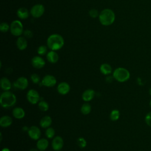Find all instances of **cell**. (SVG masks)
I'll return each instance as SVG.
<instances>
[{
	"instance_id": "obj_6",
	"label": "cell",
	"mask_w": 151,
	"mask_h": 151,
	"mask_svg": "<svg viewBox=\"0 0 151 151\" xmlns=\"http://www.w3.org/2000/svg\"><path fill=\"white\" fill-rule=\"evenodd\" d=\"M44 11L45 8L43 5L40 4H35L31 8L30 14L34 18H40L44 14Z\"/></svg>"
},
{
	"instance_id": "obj_24",
	"label": "cell",
	"mask_w": 151,
	"mask_h": 151,
	"mask_svg": "<svg viewBox=\"0 0 151 151\" xmlns=\"http://www.w3.org/2000/svg\"><path fill=\"white\" fill-rule=\"evenodd\" d=\"M91 105L87 103H84L81 107V112L84 115L88 114L91 112Z\"/></svg>"
},
{
	"instance_id": "obj_28",
	"label": "cell",
	"mask_w": 151,
	"mask_h": 151,
	"mask_svg": "<svg viewBox=\"0 0 151 151\" xmlns=\"http://www.w3.org/2000/svg\"><path fill=\"white\" fill-rule=\"evenodd\" d=\"M9 29H10V27L8 23L2 22L0 24V30L2 32L5 33V32H8L9 31Z\"/></svg>"
},
{
	"instance_id": "obj_31",
	"label": "cell",
	"mask_w": 151,
	"mask_h": 151,
	"mask_svg": "<svg viewBox=\"0 0 151 151\" xmlns=\"http://www.w3.org/2000/svg\"><path fill=\"white\" fill-rule=\"evenodd\" d=\"M31 80L34 84H38L40 81V77L36 73H33L31 76Z\"/></svg>"
},
{
	"instance_id": "obj_7",
	"label": "cell",
	"mask_w": 151,
	"mask_h": 151,
	"mask_svg": "<svg viewBox=\"0 0 151 151\" xmlns=\"http://www.w3.org/2000/svg\"><path fill=\"white\" fill-rule=\"evenodd\" d=\"M27 99L30 103L35 104L40 101V97L37 91L34 89H31L27 93Z\"/></svg>"
},
{
	"instance_id": "obj_30",
	"label": "cell",
	"mask_w": 151,
	"mask_h": 151,
	"mask_svg": "<svg viewBox=\"0 0 151 151\" xmlns=\"http://www.w3.org/2000/svg\"><path fill=\"white\" fill-rule=\"evenodd\" d=\"M37 52L40 55H43L47 52V47L45 45H40L37 49Z\"/></svg>"
},
{
	"instance_id": "obj_12",
	"label": "cell",
	"mask_w": 151,
	"mask_h": 151,
	"mask_svg": "<svg viewBox=\"0 0 151 151\" xmlns=\"http://www.w3.org/2000/svg\"><path fill=\"white\" fill-rule=\"evenodd\" d=\"M31 64L33 67L37 69H40L44 67L45 64V61L40 56H34L31 59Z\"/></svg>"
},
{
	"instance_id": "obj_19",
	"label": "cell",
	"mask_w": 151,
	"mask_h": 151,
	"mask_svg": "<svg viewBox=\"0 0 151 151\" xmlns=\"http://www.w3.org/2000/svg\"><path fill=\"white\" fill-rule=\"evenodd\" d=\"M12 123V119L8 116H3L0 119V126L2 127L10 126Z\"/></svg>"
},
{
	"instance_id": "obj_25",
	"label": "cell",
	"mask_w": 151,
	"mask_h": 151,
	"mask_svg": "<svg viewBox=\"0 0 151 151\" xmlns=\"http://www.w3.org/2000/svg\"><path fill=\"white\" fill-rule=\"evenodd\" d=\"M120 115V113L119 110L117 109H114L111 111L110 114V118L112 121H116L119 119Z\"/></svg>"
},
{
	"instance_id": "obj_18",
	"label": "cell",
	"mask_w": 151,
	"mask_h": 151,
	"mask_svg": "<svg viewBox=\"0 0 151 151\" xmlns=\"http://www.w3.org/2000/svg\"><path fill=\"white\" fill-rule=\"evenodd\" d=\"M25 111L24 110L19 107H15L13 109L12 115L13 116L17 119H21L25 116Z\"/></svg>"
},
{
	"instance_id": "obj_3",
	"label": "cell",
	"mask_w": 151,
	"mask_h": 151,
	"mask_svg": "<svg viewBox=\"0 0 151 151\" xmlns=\"http://www.w3.org/2000/svg\"><path fill=\"white\" fill-rule=\"evenodd\" d=\"M99 19L101 25L104 26L110 25L113 24L115 20L114 12L110 9H104L99 14Z\"/></svg>"
},
{
	"instance_id": "obj_37",
	"label": "cell",
	"mask_w": 151,
	"mask_h": 151,
	"mask_svg": "<svg viewBox=\"0 0 151 151\" xmlns=\"http://www.w3.org/2000/svg\"><path fill=\"white\" fill-rule=\"evenodd\" d=\"M149 94L151 96V87L149 88Z\"/></svg>"
},
{
	"instance_id": "obj_32",
	"label": "cell",
	"mask_w": 151,
	"mask_h": 151,
	"mask_svg": "<svg viewBox=\"0 0 151 151\" xmlns=\"http://www.w3.org/2000/svg\"><path fill=\"white\" fill-rule=\"evenodd\" d=\"M145 122L147 126L151 127V111L146 114L145 117Z\"/></svg>"
},
{
	"instance_id": "obj_20",
	"label": "cell",
	"mask_w": 151,
	"mask_h": 151,
	"mask_svg": "<svg viewBox=\"0 0 151 151\" xmlns=\"http://www.w3.org/2000/svg\"><path fill=\"white\" fill-rule=\"evenodd\" d=\"M48 146V141L47 140V139L44 138L38 139L37 143V147L39 150L44 151L45 150L47 149Z\"/></svg>"
},
{
	"instance_id": "obj_11",
	"label": "cell",
	"mask_w": 151,
	"mask_h": 151,
	"mask_svg": "<svg viewBox=\"0 0 151 151\" xmlns=\"http://www.w3.org/2000/svg\"><path fill=\"white\" fill-rule=\"evenodd\" d=\"M64 145V141L63 138L61 136H56L55 137L52 141L51 146L53 150L55 151L60 150Z\"/></svg>"
},
{
	"instance_id": "obj_26",
	"label": "cell",
	"mask_w": 151,
	"mask_h": 151,
	"mask_svg": "<svg viewBox=\"0 0 151 151\" xmlns=\"http://www.w3.org/2000/svg\"><path fill=\"white\" fill-rule=\"evenodd\" d=\"M38 107L42 111H46L49 109V104L45 100H41L38 103Z\"/></svg>"
},
{
	"instance_id": "obj_38",
	"label": "cell",
	"mask_w": 151,
	"mask_h": 151,
	"mask_svg": "<svg viewBox=\"0 0 151 151\" xmlns=\"http://www.w3.org/2000/svg\"><path fill=\"white\" fill-rule=\"evenodd\" d=\"M149 106H150V107L151 108V99H150V100L149 101Z\"/></svg>"
},
{
	"instance_id": "obj_34",
	"label": "cell",
	"mask_w": 151,
	"mask_h": 151,
	"mask_svg": "<svg viewBox=\"0 0 151 151\" xmlns=\"http://www.w3.org/2000/svg\"><path fill=\"white\" fill-rule=\"evenodd\" d=\"M23 34H24V37L27 38H31L33 36L32 32L31 30H29V29H26V30L24 31Z\"/></svg>"
},
{
	"instance_id": "obj_36",
	"label": "cell",
	"mask_w": 151,
	"mask_h": 151,
	"mask_svg": "<svg viewBox=\"0 0 151 151\" xmlns=\"http://www.w3.org/2000/svg\"><path fill=\"white\" fill-rule=\"evenodd\" d=\"M29 151H39V150L37 149H35V148H32V149H31L29 150Z\"/></svg>"
},
{
	"instance_id": "obj_16",
	"label": "cell",
	"mask_w": 151,
	"mask_h": 151,
	"mask_svg": "<svg viewBox=\"0 0 151 151\" xmlns=\"http://www.w3.org/2000/svg\"><path fill=\"white\" fill-rule=\"evenodd\" d=\"M16 45L19 50H24L28 46V42L25 38L24 37H19L17 40Z\"/></svg>"
},
{
	"instance_id": "obj_29",
	"label": "cell",
	"mask_w": 151,
	"mask_h": 151,
	"mask_svg": "<svg viewBox=\"0 0 151 151\" xmlns=\"http://www.w3.org/2000/svg\"><path fill=\"white\" fill-rule=\"evenodd\" d=\"M77 144L80 147L84 148L87 145V142L83 137H79L77 140Z\"/></svg>"
},
{
	"instance_id": "obj_35",
	"label": "cell",
	"mask_w": 151,
	"mask_h": 151,
	"mask_svg": "<svg viewBox=\"0 0 151 151\" xmlns=\"http://www.w3.org/2000/svg\"><path fill=\"white\" fill-rule=\"evenodd\" d=\"M2 151H10V150H9L8 148L5 147V148H4V149L2 150Z\"/></svg>"
},
{
	"instance_id": "obj_2",
	"label": "cell",
	"mask_w": 151,
	"mask_h": 151,
	"mask_svg": "<svg viewBox=\"0 0 151 151\" xmlns=\"http://www.w3.org/2000/svg\"><path fill=\"white\" fill-rule=\"evenodd\" d=\"M17 101V97L15 95L9 91H4L0 97V104L1 106L5 109H8L12 107Z\"/></svg>"
},
{
	"instance_id": "obj_17",
	"label": "cell",
	"mask_w": 151,
	"mask_h": 151,
	"mask_svg": "<svg viewBox=\"0 0 151 151\" xmlns=\"http://www.w3.org/2000/svg\"><path fill=\"white\" fill-rule=\"evenodd\" d=\"M0 86L4 91H9L12 86L10 80L6 77H2L0 80Z\"/></svg>"
},
{
	"instance_id": "obj_8",
	"label": "cell",
	"mask_w": 151,
	"mask_h": 151,
	"mask_svg": "<svg viewBox=\"0 0 151 151\" xmlns=\"http://www.w3.org/2000/svg\"><path fill=\"white\" fill-rule=\"evenodd\" d=\"M13 86L19 90H25L28 86V79L25 77H20L14 81Z\"/></svg>"
},
{
	"instance_id": "obj_23",
	"label": "cell",
	"mask_w": 151,
	"mask_h": 151,
	"mask_svg": "<svg viewBox=\"0 0 151 151\" xmlns=\"http://www.w3.org/2000/svg\"><path fill=\"white\" fill-rule=\"evenodd\" d=\"M100 71L104 75H109L111 73L112 68L110 64L103 63L100 67Z\"/></svg>"
},
{
	"instance_id": "obj_1",
	"label": "cell",
	"mask_w": 151,
	"mask_h": 151,
	"mask_svg": "<svg viewBox=\"0 0 151 151\" xmlns=\"http://www.w3.org/2000/svg\"><path fill=\"white\" fill-rule=\"evenodd\" d=\"M47 44L48 48L51 50L57 51L60 50L64 46V40L61 35L53 34L48 37Z\"/></svg>"
},
{
	"instance_id": "obj_14",
	"label": "cell",
	"mask_w": 151,
	"mask_h": 151,
	"mask_svg": "<svg viewBox=\"0 0 151 151\" xmlns=\"http://www.w3.org/2000/svg\"><path fill=\"white\" fill-rule=\"evenodd\" d=\"M47 59L48 61L50 63L54 64L56 63L59 59V56L55 51H50L47 54Z\"/></svg>"
},
{
	"instance_id": "obj_13",
	"label": "cell",
	"mask_w": 151,
	"mask_h": 151,
	"mask_svg": "<svg viewBox=\"0 0 151 151\" xmlns=\"http://www.w3.org/2000/svg\"><path fill=\"white\" fill-rule=\"evenodd\" d=\"M57 91L58 93L62 95H65L68 93L70 90V85L66 82H61L59 83L57 87Z\"/></svg>"
},
{
	"instance_id": "obj_22",
	"label": "cell",
	"mask_w": 151,
	"mask_h": 151,
	"mask_svg": "<svg viewBox=\"0 0 151 151\" xmlns=\"http://www.w3.org/2000/svg\"><path fill=\"white\" fill-rule=\"evenodd\" d=\"M52 123V119L49 116H44L40 122V124L42 128L49 127Z\"/></svg>"
},
{
	"instance_id": "obj_27",
	"label": "cell",
	"mask_w": 151,
	"mask_h": 151,
	"mask_svg": "<svg viewBox=\"0 0 151 151\" xmlns=\"http://www.w3.org/2000/svg\"><path fill=\"white\" fill-rule=\"evenodd\" d=\"M55 130L52 127H48L45 130V136L48 139H52L55 135Z\"/></svg>"
},
{
	"instance_id": "obj_10",
	"label": "cell",
	"mask_w": 151,
	"mask_h": 151,
	"mask_svg": "<svg viewBox=\"0 0 151 151\" xmlns=\"http://www.w3.org/2000/svg\"><path fill=\"white\" fill-rule=\"evenodd\" d=\"M28 133L29 137L33 140H38L41 136V130L36 126H31L28 130Z\"/></svg>"
},
{
	"instance_id": "obj_5",
	"label": "cell",
	"mask_w": 151,
	"mask_h": 151,
	"mask_svg": "<svg viewBox=\"0 0 151 151\" xmlns=\"http://www.w3.org/2000/svg\"><path fill=\"white\" fill-rule=\"evenodd\" d=\"M10 32L13 35L16 37H19L22 35L24 32L22 22L19 20L13 21L10 25Z\"/></svg>"
},
{
	"instance_id": "obj_33",
	"label": "cell",
	"mask_w": 151,
	"mask_h": 151,
	"mask_svg": "<svg viewBox=\"0 0 151 151\" xmlns=\"http://www.w3.org/2000/svg\"><path fill=\"white\" fill-rule=\"evenodd\" d=\"M88 14H89V15L93 18H95L97 17L99 15V11L96 9H90L88 12Z\"/></svg>"
},
{
	"instance_id": "obj_4",
	"label": "cell",
	"mask_w": 151,
	"mask_h": 151,
	"mask_svg": "<svg viewBox=\"0 0 151 151\" xmlns=\"http://www.w3.org/2000/svg\"><path fill=\"white\" fill-rule=\"evenodd\" d=\"M113 77L117 81L123 83L130 78V74L127 69L124 67H118L113 71Z\"/></svg>"
},
{
	"instance_id": "obj_9",
	"label": "cell",
	"mask_w": 151,
	"mask_h": 151,
	"mask_svg": "<svg viewBox=\"0 0 151 151\" xmlns=\"http://www.w3.org/2000/svg\"><path fill=\"white\" fill-rule=\"evenodd\" d=\"M57 83V80L54 76L48 74L45 76L42 81L41 84L42 86L47 87H51L54 86Z\"/></svg>"
},
{
	"instance_id": "obj_21",
	"label": "cell",
	"mask_w": 151,
	"mask_h": 151,
	"mask_svg": "<svg viewBox=\"0 0 151 151\" xmlns=\"http://www.w3.org/2000/svg\"><path fill=\"white\" fill-rule=\"evenodd\" d=\"M17 17L21 19H25L29 17V12L25 8H19L17 11Z\"/></svg>"
},
{
	"instance_id": "obj_15",
	"label": "cell",
	"mask_w": 151,
	"mask_h": 151,
	"mask_svg": "<svg viewBox=\"0 0 151 151\" xmlns=\"http://www.w3.org/2000/svg\"><path fill=\"white\" fill-rule=\"evenodd\" d=\"M95 91L92 89H87L82 94V99L84 101H90L94 97Z\"/></svg>"
}]
</instances>
